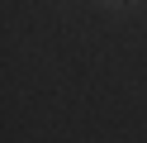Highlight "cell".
<instances>
[{"mask_svg": "<svg viewBox=\"0 0 147 143\" xmlns=\"http://www.w3.org/2000/svg\"><path fill=\"white\" fill-rule=\"evenodd\" d=\"M109 5H128V0H109Z\"/></svg>", "mask_w": 147, "mask_h": 143, "instance_id": "obj_1", "label": "cell"}]
</instances>
